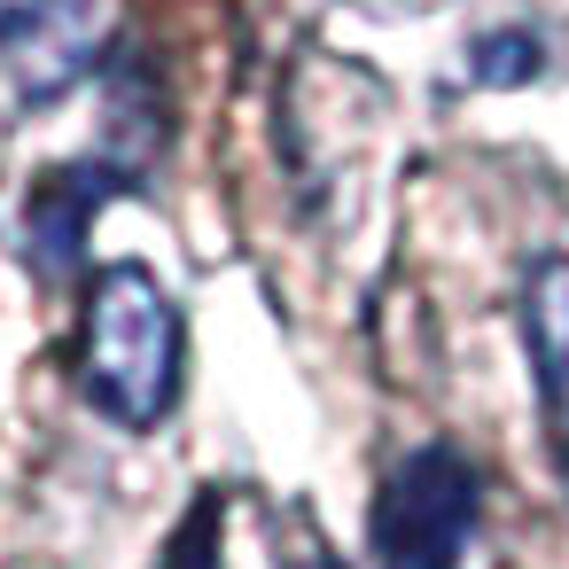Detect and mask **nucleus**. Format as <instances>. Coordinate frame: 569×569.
<instances>
[{
    "instance_id": "obj_1",
    "label": "nucleus",
    "mask_w": 569,
    "mask_h": 569,
    "mask_svg": "<svg viewBox=\"0 0 569 569\" xmlns=\"http://www.w3.org/2000/svg\"><path fill=\"white\" fill-rule=\"evenodd\" d=\"M180 367H188L180 305L164 297V281L149 266L110 258L79 305V343H71L79 398L118 429H157L180 406Z\"/></svg>"
},
{
    "instance_id": "obj_2",
    "label": "nucleus",
    "mask_w": 569,
    "mask_h": 569,
    "mask_svg": "<svg viewBox=\"0 0 569 569\" xmlns=\"http://www.w3.org/2000/svg\"><path fill=\"white\" fill-rule=\"evenodd\" d=\"M476 530V468L460 445H413L375 491V569H460Z\"/></svg>"
},
{
    "instance_id": "obj_3",
    "label": "nucleus",
    "mask_w": 569,
    "mask_h": 569,
    "mask_svg": "<svg viewBox=\"0 0 569 569\" xmlns=\"http://www.w3.org/2000/svg\"><path fill=\"white\" fill-rule=\"evenodd\" d=\"M94 56V0H0V63L24 102L63 94Z\"/></svg>"
},
{
    "instance_id": "obj_4",
    "label": "nucleus",
    "mask_w": 569,
    "mask_h": 569,
    "mask_svg": "<svg viewBox=\"0 0 569 569\" xmlns=\"http://www.w3.org/2000/svg\"><path fill=\"white\" fill-rule=\"evenodd\" d=\"M522 343H530V375H538V406H546V437L569 468V250H546L522 273Z\"/></svg>"
},
{
    "instance_id": "obj_5",
    "label": "nucleus",
    "mask_w": 569,
    "mask_h": 569,
    "mask_svg": "<svg viewBox=\"0 0 569 569\" xmlns=\"http://www.w3.org/2000/svg\"><path fill=\"white\" fill-rule=\"evenodd\" d=\"M133 172L126 164H56L40 172L32 203H24V242L40 266H79L87 258V234H94V211L110 196H126Z\"/></svg>"
},
{
    "instance_id": "obj_6",
    "label": "nucleus",
    "mask_w": 569,
    "mask_h": 569,
    "mask_svg": "<svg viewBox=\"0 0 569 569\" xmlns=\"http://www.w3.org/2000/svg\"><path fill=\"white\" fill-rule=\"evenodd\" d=\"M468 71H476L483 87H530V79L546 71V56H538V40H530V32H483Z\"/></svg>"
},
{
    "instance_id": "obj_7",
    "label": "nucleus",
    "mask_w": 569,
    "mask_h": 569,
    "mask_svg": "<svg viewBox=\"0 0 569 569\" xmlns=\"http://www.w3.org/2000/svg\"><path fill=\"white\" fill-rule=\"evenodd\" d=\"M164 569H219V499H196V515L180 522Z\"/></svg>"
},
{
    "instance_id": "obj_8",
    "label": "nucleus",
    "mask_w": 569,
    "mask_h": 569,
    "mask_svg": "<svg viewBox=\"0 0 569 569\" xmlns=\"http://www.w3.org/2000/svg\"><path fill=\"white\" fill-rule=\"evenodd\" d=\"M289 569H336V553H328V538H297V553H289Z\"/></svg>"
}]
</instances>
